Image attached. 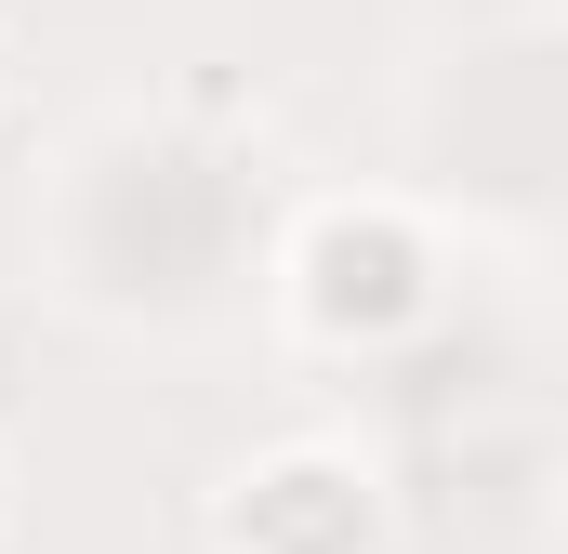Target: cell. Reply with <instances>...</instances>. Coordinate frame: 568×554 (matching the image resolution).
I'll return each instance as SVG.
<instances>
[{
    "mask_svg": "<svg viewBox=\"0 0 568 554\" xmlns=\"http://www.w3.org/2000/svg\"><path fill=\"white\" fill-rule=\"evenodd\" d=\"M424 238L397 225V212H357V198H331L304 238H291V317L317 330V343H384V330H410L424 317Z\"/></svg>",
    "mask_w": 568,
    "mask_h": 554,
    "instance_id": "7a4b0ae2",
    "label": "cell"
},
{
    "mask_svg": "<svg viewBox=\"0 0 568 554\" xmlns=\"http://www.w3.org/2000/svg\"><path fill=\"white\" fill-rule=\"evenodd\" d=\"M212 554H384V489L357 449L291 435L212 489Z\"/></svg>",
    "mask_w": 568,
    "mask_h": 554,
    "instance_id": "6da1fadb",
    "label": "cell"
},
{
    "mask_svg": "<svg viewBox=\"0 0 568 554\" xmlns=\"http://www.w3.org/2000/svg\"><path fill=\"white\" fill-rule=\"evenodd\" d=\"M0 529H13V462H0Z\"/></svg>",
    "mask_w": 568,
    "mask_h": 554,
    "instance_id": "3957f363",
    "label": "cell"
}]
</instances>
